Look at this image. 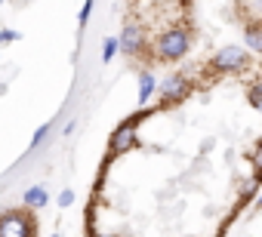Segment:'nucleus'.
<instances>
[{"mask_svg":"<svg viewBox=\"0 0 262 237\" xmlns=\"http://www.w3.org/2000/svg\"><path fill=\"white\" fill-rule=\"evenodd\" d=\"M198 40V0H120V53L139 74L182 65Z\"/></svg>","mask_w":262,"mask_h":237,"instance_id":"obj_2","label":"nucleus"},{"mask_svg":"<svg viewBox=\"0 0 262 237\" xmlns=\"http://www.w3.org/2000/svg\"><path fill=\"white\" fill-rule=\"evenodd\" d=\"M262 191V56L194 59L111 133L83 237H228Z\"/></svg>","mask_w":262,"mask_h":237,"instance_id":"obj_1","label":"nucleus"},{"mask_svg":"<svg viewBox=\"0 0 262 237\" xmlns=\"http://www.w3.org/2000/svg\"><path fill=\"white\" fill-rule=\"evenodd\" d=\"M0 237H40V219L31 206L13 203L0 209Z\"/></svg>","mask_w":262,"mask_h":237,"instance_id":"obj_3","label":"nucleus"}]
</instances>
